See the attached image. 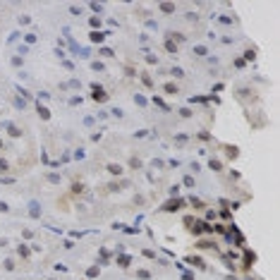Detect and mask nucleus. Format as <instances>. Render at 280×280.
Listing matches in <instances>:
<instances>
[]
</instances>
